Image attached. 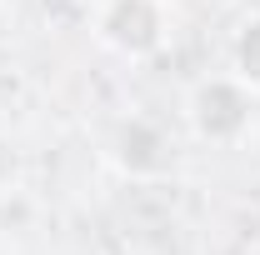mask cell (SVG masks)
I'll return each instance as SVG.
<instances>
[{
    "label": "cell",
    "instance_id": "6da1fadb",
    "mask_svg": "<svg viewBox=\"0 0 260 255\" xmlns=\"http://www.w3.org/2000/svg\"><path fill=\"white\" fill-rule=\"evenodd\" d=\"M255 110H260V100L230 70L195 80L190 95H185V120H190L195 140L200 145H215V150H235L250 135V125H255Z\"/></svg>",
    "mask_w": 260,
    "mask_h": 255
},
{
    "label": "cell",
    "instance_id": "7a4b0ae2",
    "mask_svg": "<svg viewBox=\"0 0 260 255\" xmlns=\"http://www.w3.org/2000/svg\"><path fill=\"white\" fill-rule=\"evenodd\" d=\"M90 30H95V40L110 55L150 60L170 40V5L165 0H100Z\"/></svg>",
    "mask_w": 260,
    "mask_h": 255
},
{
    "label": "cell",
    "instance_id": "3957f363",
    "mask_svg": "<svg viewBox=\"0 0 260 255\" xmlns=\"http://www.w3.org/2000/svg\"><path fill=\"white\" fill-rule=\"evenodd\" d=\"M105 160L130 180H165L175 170V140L150 115H125L105 135Z\"/></svg>",
    "mask_w": 260,
    "mask_h": 255
},
{
    "label": "cell",
    "instance_id": "277c9868",
    "mask_svg": "<svg viewBox=\"0 0 260 255\" xmlns=\"http://www.w3.org/2000/svg\"><path fill=\"white\" fill-rule=\"evenodd\" d=\"M230 75L260 100V10L245 15L230 35Z\"/></svg>",
    "mask_w": 260,
    "mask_h": 255
},
{
    "label": "cell",
    "instance_id": "5b68a950",
    "mask_svg": "<svg viewBox=\"0 0 260 255\" xmlns=\"http://www.w3.org/2000/svg\"><path fill=\"white\" fill-rule=\"evenodd\" d=\"M5 135H10V125H5V110H0V150H5Z\"/></svg>",
    "mask_w": 260,
    "mask_h": 255
}]
</instances>
